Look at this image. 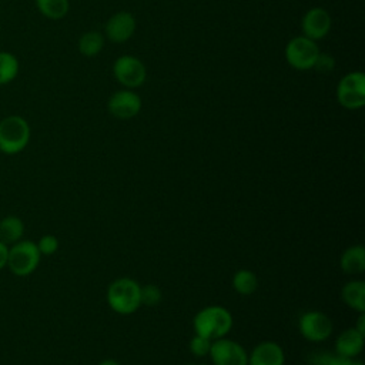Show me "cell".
I'll use <instances>...</instances> for the list:
<instances>
[{"instance_id":"1","label":"cell","mask_w":365,"mask_h":365,"mask_svg":"<svg viewBox=\"0 0 365 365\" xmlns=\"http://www.w3.org/2000/svg\"><path fill=\"white\" fill-rule=\"evenodd\" d=\"M195 334L211 341L224 338L232 328V317L230 311L220 305H210L197 312L192 321Z\"/></svg>"},{"instance_id":"2","label":"cell","mask_w":365,"mask_h":365,"mask_svg":"<svg viewBox=\"0 0 365 365\" xmlns=\"http://www.w3.org/2000/svg\"><path fill=\"white\" fill-rule=\"evenodd\" d=\"M30 124L19 115L10 114L0 120V151L7 155L21 153L30 143Z\"/></svg>"},{"instance_id":"3","label":"cell","mask_w":365,"mask_h":365,"mask_svg":"<svg viewBox=\"0 0 365 365\" xmlns=\"http://www.w3.org/2000/svg\"><path fill=\"white\" fill-rule=\"evenodd\" d=\"M141 287L131 278H118L107 289V302L113 311L128 315L141 305Z\"/></svg>"},{"instance_id":"4","label":"cell","mask_w":365,"mask_h":365,"mask_svg":"<svg viewBox=\"0 0 365 365\" xmlns=\"http://www.w3.org/2000/svg\"><path fill=\"white\" fill-rule=\"evenodd\" d=\"M41 254L36 242L20 240L9 247L7 268L17 277H26L36 271L40 264Z\"/></svg>"},{"instance_id":"5","label":"cell","mask_w":365,"mask_h":365,"mask_svg":"<svg viewBox=\"0 0 365 365\" xmlns=\"http://www.w3.org/2000/svg\"><path fill=\"white\" fill-rule=\"evenodd\" d=\"M336 100L348 110L361 108L365 104V74L361 71L345 74L336 86Z\"/></svg>"},{"instance_id":"6","label":"cell","mask_w":365,"mask_h":365,"mask_svg":"<svg viewBox=\"0 0 365 365\" xmlns=\"http://www.w3.org/2000/svg\"><path fill=\"white\" fill-rule=\"evenodd\" d=\"M319 54L317 43L305 36L291 38L285 47V58L288 64L297 70L312 68Z\"/></svg>"},{"instance_id":"7","label":"cell","mask_w":365,"mask_h":365,"mask_svg":"<svg viewBox=\"0 0 365 365\" xmlns=\"http://www.w3.org/2000/svg\"><path fill=\"white\" fill-rule=\"evenodd\" d=\"M113 74L120 84L127 88H135L145 81V66L134 56H120L113 66Z\"/></svg>"},{"instance_id":"8","label":"cell","mask_w":365,"mask_h":365,"mask_svg":"<svg viewBox=\"0 0 365 365\" xmlns=\"http://www.w3.org/2000/svg\"><path fill=\"white\" fill-rule=\"evenodd\" d=\"M208 355L214 365H248V354L244 346L225 336L211 342Z\"/></svg>"},{"instance_id":"9","label":"cell","mask_w":365,"mask_h":365,"mask_svg":"<svg viewBox=\"0 0 365 365\" xmlns=\"http://www.w3.org/2000/svg\"><path fill=\"white\" fill-rule=\"evenodd\" d=\"M301 335L312 342H321L328 339L332 332V321L321 311H307L298 321Z\"/></svg>"},{"instance_id":"10","label":"cell","mask_w":365,"mask_h":365,"mask_svg":"<svg viewBox=\"0 0 365 365\" xmlns=\"http://www.w3.org/2000/svg\"><path fill=\"white\" fill-rule=\"evenodd\" d=\"M301 29L304 36L314 41L324 38L331 30V16L322 7H312L304 14Z\"/></svg>"},{"instance_id":"11","label":"cell","mask_w":365,"mask_h":365,"mask_svg":"<svg viewBox=\"0 0 365 365\" xmlns=\"http://www.w3.org/2000/svg\"><path fill=\"white\" fill-rule=\"evenodd\" d=\"M108 111L121 120L133 118L141 110V98L131 90L115 91L108 100Z\"/></svg>"},{"instance_id":"12","label":"cell","mask_w":365,"mask_h":365,"mask_svg":"<svg viewBox=\"0 0 365 365\" xmlns=\"http://www.w3.org/2000/svg\"><path fill=\"white\" fill-rule=\"evenodd\" d=\"M135 31V19L128 11L113 14L106 24V34L114 43L127 41Z\"/></svg>"},{"instance_id":"13","label":"cell","mask_w":365,"mask_h":365,"mask_svg":"<svg viewBox=\"0 0 365 365\" xmlns=\"http://www.w3.org/2000/svg\"><path fill=\"white\" fill-rule=\"evenodd\" d=\"M282 348L272 341L258 344L248 355V365H284Z\"/></svg>"},{"instance_id":"14","label":"cell","mask_w":365,"mask_h":365,"mask_svg":"<svg viewBox=\"0 0 365 365\" xmlns=\"http://www.w3.org/2000/svg\"><path fill=\"white\" fill-rule=\"evenodd\" d=\"M364 348V335L355 328H348L341 332L335 341V352L346 356L355 358Z\"/></svg>"},{"instance_id":"15","label":"cell","mask_w":365,"mask_h":365,"mask_svg":"<svg viewBox=\"0 0 365 365\" xmlns=\"http://www.w3.org/2000/svg\"><path fill=\"white\" fill-rule=\"evenodd\" d=\"M341 269L346 274H361L365 269V248L358 245H351L346 248L339 259Z\"/></svg>"},{"instance_id":"16","label":"cell","mask_w":365,"mask_h":365,"mask_svg":"<svg viewBox=\"0 0 365 365\" xmlns=\"http://www.w3.org/2000/svg\"><path fill=\"white\" fill-rule=\"evenodd\" d=\"M342 301L352 309L358 312L365 311V282L364 281H349L344 285L341 291Z\"/></svg>"},{"instance_id":"17","label":"cell","mask_w":365,"mask_h":365,"mask_svg":"<svg viewBox=\"0 0 365 365\" xmlns=\"http://www.w3.org/2000/svg\"><path fill=\"white\" fill-rule=\"evenodd\" d=\"M24 234V222L17 215H6L0 220V241L11 245L21 240Z\"/></svg>"},{"instance_id":"18","label":"cell","mask_w":365,"mask_h":365,"mask_svg":"<svg viewBox=\"0 0 365 365\" xmlns=\"http://www.w3.org/2000/svg\"><path fill=\"white\" fill-rule=\"evenodd\" d=\"M20 71L19 58L10 51H0V86L10 84Z\"/></svg>"},{"instance_id":"19","label":"cell","mask_w":365,"mask_h":365,"mask_svg":"<svg viewBox=\"0 0 365 365\" xmlns=\"http://www.w3.org/2000/svg\"><path fill=\"white\" fill-rule=\"evenodd\" d=\"M37 10L47 19L60 20L70 9L68 0H34Z\"/></svg>"},{"instance_id":"20","label":"cell","mask_w":365,"mask_h":365,"mask_svg":"<svg viewBox=\"0 0 365 365\" xmlns=\"http://www.w3.org/2000/svg\"><path fill=\"white\" fill-rule=\"evenodd\" d=\"M232 287L241 295H251L258 287V278L250 269H240L232 277Z\"/></svg>"},{"instance_id":"21","label":"cell","mask_w":365,"mask_h":365,"mask_svg":"<svg viewBox=\"0 0 365 365\" xmlns=\"http://www.w3.org/2000/svg\"><path fill=\"white\" fill-rule=\"evenodd\" d=\"M104 46V38L98 31H87L78 40V51L86 57L97 56Z\"/></svg>"},{"instance_id":"22","label":"cell","mask_w":365,"mask_h":365,"mask_svg":"<svg viewBox=\"0 0 365 365\" xmlns=\"http://www.w3.org/2000/svg\"><path fill=\"white\" fill-rule=\"evenodd\" d=\"M308 362L311 365H349L352 362V358L342 356L336 352H314L309 355Z\"/></svg>"},{"instance_id":"23","label":"cell","mask_w":365,"mask_h":365,"mask_svg":"<svg viewBox=\"0 0 365 365\" xmlns=\"http://www.w3.org/2000/svg\"><path fill=\"white\" fill-rule=\"evenodd\" d=\"M141 305H157L161 301V289L157 285L148 284L141 287Z\"/></svg>"},{"instance_id":"24","label":"cell","mask_w":365,"mask_h":365,"mask_svg":"<svg viewBox=\"0 0 365 365\" xmlns=\"http://www.w3.org/2000/svg\"><path fill=\"white\" fill-rule=\"evenodd\" d=\"M211 342H212L211 339L195 334L190 341V351H191V354H194L197 356H205L210 354Z\"/></svg>"},{"instance_id":"25","label":"cell","mask_w":365,"mask_h":365,"mask_svg":"<svg viewBox=\"0 0 365 365\" xmlns=\"http://www.w3.org/2000/svg\"><path fill=\"white\" fill-rule=\"evenodd\" d=\"M36 245L41 255H51L58 248V240L51 234H46L36 242Z\"/></svg>"},{"instance_id":"26","label":"cell","mask_w":365,"mask_h":365,"mask_svg":"<svg viewBox=\"0 0 365 365\" xmlns=\"http://www.w3.org/2000/svg\"><path fill=\"white\" fill-rule=\"evenodd\" d=\"M334 67H335V60H334V57L329 56V54H327V53H321V51H319V54H318V57H317L315 64H314L312 68H317V70L321 71V73H329V71L334 70Z\"/></svg>"},{"instance_id":"27","label":"cell","mask_w":365,"mask_h":365,"mask_svg":"<svg viewBox=\"0 0 365 365\" xmlns=\"http://www.w3.org/2000/svg\"><path fill=\"white\" fill-rule=\"evenodd\" d=\"M9 247L3 241H0V271L7 267V259H9Z\"/></svg>"},{"instance_id":"28","label":"cell","mask_w":365,"mask_h":365,"mask_svg":"<svg viewBox=\"0 0 365 365\" xmlns=\"http://www.w3.org/2000/svg\"><path fill=\"white\" fill-rule=\"evenodd\" d=\"M356 331H359L362 335H365V314L361 312L359 318H358V322H356V327H354Z\"/></svg>"},{"instance_id":"29","label":"cell","mask_w":365,"mask_h":365,"mask_svg":"<svg viewBox=\"0 0 365 365\" xmlns=\"http://www.w3.org/2000/svg\"><path fill=\"white\" fill-rule=\"evenodd\" d=\"M98 365H121V364L117 362L115 359H104V361H101Z\"/></svg>"},{"instance_id":"30","label":"cell","mask_w":365,"mask_h":365,"mask_svg":"<svg viewBox=\"0 0 365 365\" xmlns=\"http://www.w3.org/2000/svg\"><path fill=\"white\" fill-rule=\"evenodd\" d=\"M349 365H364V364H362V362H359V361H354V359H352V362H351Z\"/></svg>"},{"instance_id":"31","label":"cell","mask_w":365,"mask_h":365,"mask_svg":"<svg viewBox=\"0 0 365 365\" xmlns=\"http://www.w3.org/2000/svg\"><path fill=\"white\" fill-rule=\"evenodd\" d=\"M195 365H205V364H195Z\"/></svg>"}]
</instances>
